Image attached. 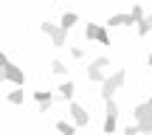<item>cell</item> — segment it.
<instances>
[{"instance_id":"1","label":"cell","mask_w":152,"mask_h":135,"mask_svg":"<svg viewBox=\"0 0 152 135\" xmlns=\"http://www.w3.org/2000/svg\"><path fill=\"white\" fill-rule=\"evenodd\" d=\"M124 82H127V70L118 68L115 73H110L107 79L102 82V96H104V99H113L115 90H121V87H124Z\"/></svg>"},{"instance_id":"2","label":"cell","mask_w":152,"mask_h":135,"mask_svg":"<svg viewBox=\"0 0 152 135\" xmlns=\"http://www.w3.org/2000/svg\"><path fill=\"white\" fill-rule=\"evenodd\" d=\"M135 121H138V130L141 132H152V107H149V101L135 104Z\"/></svg>"},{"instance_id":"3","label":"cell","mask_w":152,"mask_h":135,"mask_svg":"<svg viewBox=\"0 0 152 135\" xmlns=\"http://www.w3.org/2000/svg\"><path fill=\"white\" fill-rule=\"evenodd\" d=\"M39 28H42V34H48V39L56 45V48H62V45H65V39H68V31H65L62 26H54V23H42Z\"/></svg>"},{"instance_id":"4","label":"cell","mask_w":152,"mask_h":135,"mask_svg":"<svg viewBox=\"0 0 152 135\" xmlns=\"http://www.w3.org/2000/svg\"><path fill=\"white\" fill-rule=\"evenodd\" d=\"M85 37L90 42H102V45H110V34L104 26H96V23H87L85 26Z\"/></svg>"},{"instance_id":"5","label":"cell","mask_w":152,"mask_h":135,"mask_svg":"<svg viewBox=\"0 0 152 135\" xmlns=\"http://www.w3.org/2000/svg\"><path fill=\"white\" fill-rule=\"evenodd\" d=\"M107 101V115H104V132H115V124H118V104L115 99H104Z\"/></svg>"},{"instance_id":"6","label":"cell","mask_w":152,"mask_h":135,"mask_svg":"<svg viewBox=\"0 0 152 135\" xmlns=\"http://www.w3.org/2000/svg\"><path fill=\"white\" fill-rule=\"evenodd\" d=\"M71 118H73V124H76V127H87V121H90V115H87V110L82 107V104L71 101Z\"/></svg>"},{"instance_id":"7","label":"cell","mask_w":152,"mask_h":135,"mask_svg":"<svg viewBox=\"0 0 152 135\" xmlns=\"http://www.w3.org/2000/svg\"><path fill=\"white\" fill-rule=\"evenodd\" d=\"M3 70H6V82H14V85H23V82H26V73H23V68H17L14 62H9Z\"/></svg>"},{"instance_id":"8","label":"cell","mask_w":152,"mask_h":135,"mask_svg":"<svg viewBox=\"0 0 152 135\" xmlns=\"http://www.w3.org/2000/svg\"><path fill=\"white\" fill-rule=\"evenodd\" d=\"M34 99H37V104H39V113H48V107L54 104V93H48V90H37Z\"/></svg>"},{"instance_id":"9","label":"cell","mask_w":152,"mask_h":135,"mask_svg":"<svg viewBox=\"0 0 152 135\" xmlns=\"http://www.w3.org/2000/svg\"><path fill=\"white\" fill-rule=\"evenodd\" d=\"M107 26L113 28H124V26H135V20H132V14H113L107 20Z\"/></svg>"},{"instance_id":"10","label":"cell","mask_w":152,"mask_h":135,"mask_svg":"<svg viewBox=\"0 0 152 135\" xmlns=\"http://www.w3.org/2000/svg\"><path fill=\"white\" fill-rule=\"evenodd\" d=\"M76 23H79V14H76V11H65V14H62V20H59V26L65 28V31H71Z\"/></svg>"},{"instance_id":"11","label":"cell","mask_w":152,"mask_h":135,"mask_svg":"<svg viewBox=\"0 0 152 135\" xmlns=\"http://www.w3.org/2000/svg\"><path fill=\"white\" fill-rule=\"evenodd\" d=\"M87 79L90 82H96V85H102L107 76H104V70L102 68H96V65H87Z\"/></svg>"},{"instance_id":"12","label":"cell","mask_w":152,"mask_h":135,"mask_svg":"<svg viewBox=\"0 0 152 135\" xmlns=\"http://www.w3.org/2000/svg\"><path fill=\"white\" fill-rule=\"evenodd\" d=\"M73 90H76V87H73V82L68 79V82H62V87H59V96L65 99V101H73Z\"/></svg>"},{"instance_id":"13","label":"cell","mask_w":152,"mask_h":135,"mask_svg":"<svg viewBox=\"0 0 152 135\" xmlns=\"http://www.w3.org/2000/svg\"><path fill=\"white\" fill-rule=\"evenodd\" d=\"M147 34H152V14H147L138 23V37H147Z\"/></svg>"},{"instance_id":"14","label":"cell","mask_w":152,"mask_h":135,"mask_svg":"<svg viewBox=\"0 0 152 135\" xmlns=\"http://www.w3.org/2000/svg\"><path fill=\"white\" fill-rule=\"evenodd\" d=\"M56 132H62V135H76V124H73V121H56Z\"/></svg>"},{"instance_id":"15","label":"cell","mask_w":152,"mask_h":135,"mask_svg":"<svg viewBox=\"0 0 152 135\" xmlns=\"http://www.w3.org/2000/svg\"><path fill=\"white\" fill-rule=\"evenodd\" d=\"M26 101V90H11L9 93V104H23Z\"/></svg>"},{"instance_id":"16","label":"cell","mask_w":152,"mask_h":135,"mask_svg":"<svg viewBox=\"0 0 152 135\" xmlns=\"http://www.w3.org/2000/svg\"><path fill=\"white\" fill-rule=\"evenodd\" d=\"M130 14H132V20H135V26L144 20V17H147V14H144V6H141V3H135V6H132V11H130Z\"/></svg>"},{"instance_id":"17","label":"cell","mask_w":152,"mask_h":135,"mask_svg":"<svg viewBox=\"0 0 152 135\" xmlns=\"http://www.w3.org/2000/svg\"><path fill=\"white\" fill-rule=\"evenodd\" d=\"M51 70H54V73H59V76H62V73H68V68L62 65L59 59H54V62H51Z\"/></svg>"},{"instance_id":"18","label":"cell","mask_w":152,"mask_h":135,"mask_svg":"<svg viewBox=\"0 0 152 135\" xmlns=\"http://www.w3.org/2000/svg\"><path fill=\"white\" fill-rule=\"evenodd\" d=\"M90 65H96V68H102V70H104V68H110V59H107V56H99V59H93Z\"/></svg>"},{"instance_id":"19","label":"cell","mask_w":152,"mask_h":135,"mask_svg":"<svg viewBox=\"0 0 152 135\" xmlns=\"http://www.w3.org/2000/svg\"><path fill=\"white\" fill-rule=\"evenodd\" d=\"M124 135H141V130H138V124H132V127H127Z\"/></svg>"},{"instance_id":"20","label":"cell","mask_w":152,"mask_h":135,"mask_svg":"<svg viewBox=\"0 0 152 135\" xmlns=\"http://www.w3.org/2000/svg\"><path fill=\"white\" fill-rule=\"evenodd\" d=\"M71 56H73V59H82V56H85V51H82V48H71Z\"/></svg>"},{"instance_id":"21","label":"cell","mask_w":152,"mask_h":135,"mask_svg":"<svg viewBox=\"0 0 152 135\" xmlns=\"http://www.w3.org/2000/svg\"><path fill=\"white\" fill-rule=\"evenodd\" d=\"M6 65H9V56H6L3 51H0V68H6Z\"/></svg>"},{"instance_id":"22","label":"cell","mask_w":152,"mask_h":135,"mask_svg":"<svg viewBox=\"0 0 152 135\" xmlns=\"http://www.w3.org/2000/svg\"><path fill=\"white\" fill-rule=\"evenodd\" d=\"M0 82H6V70L3 68H0Z\"/></svg>"},{"instance_id":"23","label":"cell","mask_w":152,"mask_h":135,"mask_svg":"<svg viewBox=\"0 0 152 135\" xmlns=\"http://www.w3.org/2000/svg\"><path fill=\"white\" fill-rule=\"evenodd\" d=\"M147 62H149V68H152V54H149V59H147Z\"/></svg>"},{"instance_id":"24","label":"cell","mask_w":152,"mask_h":135,"mask_svg":"<svg viewBox=\"0 0 152 135\" xmlns=\"http://www.w3.org/2000/svg\"><path fill=\"white\" fill-rule=\"evenodd\" d=\"M149 107H152V96H149Z\"/></svg>"},{"instance_id":"25","label":"cell","mask_w":152,"mask_h":135,"mask_svg":"<svg viewBox=\"0 0 152 135\" xmlns=\"http://www.w3.org/2000/svg\"><path fill=\"white\" fill-rule=\"evenodd\" d=\"M141 135H152V132H141Z\"/></svg>"},{"instance_id":"26","label":"cell","mask_w":152,"mask_h":135,"mask_svg":"<svg viewBox=\"0 0 152 135\" xmlns=\"http://www.w3.org/2000/svg\"><path fill=\"white\" fill-rule=\"evenodd\" d=\"M0 135H3V132H0Z\"/></svg>"}]
</instances>
